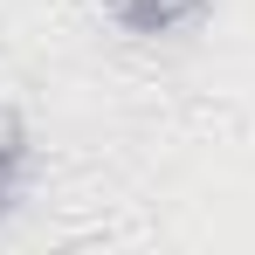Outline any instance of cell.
Instances as JSON below:
<instances>
[{
    "label": "cell",
    "instance_id": "obj_2",
    "mask_svg": "<svg viewBox=\"0 0 255 255\" xmlns=\"http://www.w3.org/2000/svg\"><path fill=\"white\" fill-rule=\"evenodd\" d=\"M28 159H35V145H28V125H21L14 111H0V221L14 214L21 186H28Z\"/></svg>",
    "mask_w": 255,
    "mask_h": 255
},
{
    "label": "cell",
    "instance_id": "obj_1",
    "mask_svg": "<svg viewBox=\"0 0 255 255\" xmlns=\"http://www.w3.org/2000/svg\"><path fill=\"white\" fill-rule=\"evenodd\" d=\"M97 7H104L125 35H145V42H152V35H179V28H193L214 0H97Z\"/></svg>",
    "mask_w": 255,
    "mask_h": 255
}]
</instances>
